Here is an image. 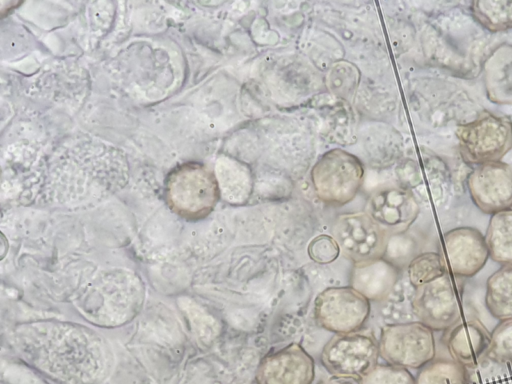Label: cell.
I'll return each instance as SVG.
<instances>
[{"mask_svg": "<svg viewBox=\"0 0 512 384\" xmlns=\"http://www.w3.org/2000/svg\"><path fill=\"white\" fill-rule=\"evenodd\" d=\"M446 273L438 252L419 253L407 264V277L413 288L429 283Z\"/></svg>", "mask_w": 512, "mask_h": 384, "instance_id": "cell-20", "label": "cell"}, {"mask_svg": "<svg viewBox=\"0 0 512 384\" xmlns=\"http://www.w3.org/2000/svg\"><path fill=\"white\" fill-rule=\"evenodd\" d=\"M487 98L499 105H512V44L497 46L483 64Z\"/></svg>", "mask_w": 512, "mask_h": 384, "instance_id": "cell-15", "label": "cell"}, {"mask_svg": "<svg viewBox=\"0 0 512 384\" xmlns=\"http://www.w3.org/2000/svg\"><path fill=\"white\" fill-rule=\"evenodd\" d=\"M467 188L480 211L494 214L512 208V165L496 161L476 166Z\"/></svg>", "mask_w": 512, "mask_h": 384, "instance_id": "cell-11", "label": "cell"}, {"mask_svg": "<svg viewBox=\"0 0 512 384\" xmlns=\"http://www.w3.org/2000/svg\"><path fill=\"white\" fill-rule=\"evenodd\" d=\"M318 384H359V382L352 378L332 376L321 380Z\"/></svg>", "mask_w": 512, "mask_h": 384, "instance_id": "cell-24", "label": "cell"}, {"mask_svg": "<svg viewBox=\"0 0 512 384\" xmlns=\"http://www.w3.org/2000/svg\"><path fill=\"white\" fill-rule=\"evenodd\" d=\"M380 357L405 369H420L435 358L433 330L419 321L385 326L378 340Z\"/></svg>", "mask_w": 512, "mask_h": 384, "instance_id": "cell-5", "label": "cell"}, {"mask_svg": "<svg viewBox=\"0 0 512 384\" xmlns=\"http://www.w3.org/2000/svg\"><path fill=\"white\" fill-rule=\"evenodd\" d=\"M363 178L361 161L341 149L323 154L311 172L315 194L331 206H342L352 201L362 186Z\"/></svg>", "mask_w": 512, "mask_h": 384, "instance_id": "cell-3", "label": "cell"}, {"mask_svg": "<svg viewBox=\"0 0 512 384\" xmlns=\"http://www.w3.org/2000/svg\"><path fill=\"white\" fill-rule=\"evenodd\" d=\"M462 278L449 273L414 288L410 306L417 321L433 331H446L462 317Z\"/></svg>", "mask_w": 512, "mask_h": 384, "instance_id": "cell-4", "label": "cell"}, {"mask_svg": "<svg viewBox=\"0 0 512 384\" xmlns=\"http://www.w3.org/2000/svg\"><path fill=\"white\" fill-rule=\"evenodd\" d=\"M332 236L341 254L354 264L384 257L390 237L366 212L339 215Z\"/></svg>", "mask_w": 512, "mask_h": 384, "instance_id": "cell-7", "label": "cell"}, {"mask_svg": "<svg viewBox=\"0 0 512 384\" xmlns=\"http://www.w3.org/2000/svg\"><path fill=\"white\" fill-rule=\"evenodd\" d=\"M415 384H470L467 368L452 358H434L419 369Z\"/></svg>", "mask_w": 512, "mask_h": 384, "instance_id": "cell-18", "label": "cell"}, {"mask_svg": "<svg viewBox=\"0 0 512 384\" xmlns=\"http://www.w3.org/2000/svg\"><path fill=\"white\" fill-rule=\"evenodd\" d=\"M460 155L471 165L500 161L512 148V121L489 111L457 127Z\"/></svg>", "mask_w": 512, "mask_h": 384, "instance_id": "cell-2", "label": "cell"}, {"mask_svg": "<svg viewBox=\"0 0 512 384\" xmlns=\"http://www.w3.org/2000/svg\"><path fill=\"white\" fill-rule=\"evenodd\" d=\"M443 341L453 360L473 368L486 357L490 332L478 318L469 317L447 329Z\"/></svg>", "mask_w": 512, "mask_h": 384, "instance_id": "cell-13", "label": "cell"}, {"mask_svg": "<svg viewBox=\"0 0 512 384\" xmlns=\"http://www.w3.org/2000/svg\"><path fill=\"white\" fill-rule=\"evenodd\" d=\"M220 193L214 173L197 162L177 166L165 181V199L169 208L189 221L208 216L218 203Z\"/></svg>", "mask_w": 512, "mask_h": 384, "instance_id": "cell-1", "label": "cell"}, {"mask_svg": "<svg viewBox=\"0 0 512 384\" xmlns=\"http://www.w3.org/2000/svg\"><path fill=\"white\" fill-rule=\"evenodd\" d=\"M370 310V301L351 286L328 287L314 301L316 322L335 334L361 330Z\"/></svg>", "mask_w": 512, "mask_h": 384, "instance_id": "cell-8", "label": "cell"}, {"mask_svg": "<svg viewBox=\"0 0 512 384\" xmlns=\"http://www.w3.org/2000/svg\"><path fill=\"white\" fill-rule=\"evenodd\" d=\"M314 378V360L297 343L267 353L255 373L256 384H312Z\"/></svg>", "mask_w": 512, "mask_h": 384, "instance_id": "cell-12", "label": "cell"}, {"mask_svg": "<svg viewBox=\"0 0 512 384\" xmlns=\"http://www.w3.org/2000/svg\"><path fill=\"white\" fill-rule=\"evenodd\" d=\"M419 211L415 195L403 186L378 188L369 196L364 210L390 236L406 232Z\"/></svg>", "mask_w": 512, "mask_h": 384, "instance_id": "cell-10", "label": "cell"}, {"mask_svg": "<svg viewBox=\"0 0 512 384\" xmlns=\"http://www.w3.org/2000/svg\"><path fill=\"white\" fill-rule=\"evenodd\" d=\"M485 241L489 258L502 265H512V208L491 215Z\"/></svg>", "mask_w": 512, "mask_h": 384, "instance_id": "cell-17", "label": "cell"}, {"mask_svg": "<svg viewBox=\"0 0 512 384\" xmlns=\"http://www.w3.org/2000/svg\"><path fill=\"white\" fill-rule=\"evenodd\" d=\"M307 253L310 259L318 264H329L341 254L336 240L327 234L313 238L308 244Z\"/></svg>", "mask_w": 512, "mask_h": 384, "instance_id": "cell-23", "label": "cell"}, {"mask_svg": "<svg viewBox=\"0 0 512 384\" xmlns=\"http://www.w3.org/2000/svg\"><path fill=\"white\" fill-rule=\"evenodd\" d=\"M379 343L364 331L335 334L323 347L320 360L332 375L359 380L378 364Z\"/></svg>", "mask_w": 512, "mask_h": 384, "instance_id": "cell-6", "label": "cell"}, {"mask_svg": "<svg viewBox=\"0 0 512 384\" xmlns=\"http://www.w3.org/2000/svg\"><path fill=\"white\" fill-rule=\"evenodd\" d=\"M446 272L469 278L477 274L486 264L489 251L484 235L473 227H457L447 231L438 252Z\"/></svg>", "mask_w": 512, "mask_h": 384, "instance_id": "cell-9", "label": "cell"}, {"mask_svg": "<svg viewBox=\"0 0 512 384\" xmlns=\"http://www.w3.org/2000/svg\"><path fill=\"white\" fill-rule=\"evenodd\" d=\"M359 384H415L408 369L391 364H377L358 380Z\"/></svg>", "mask_w": 512, "mask_h": 384, "instance_id": "cell-22", "label": "cell"}, {"mask_svg": "<svg viewBox=\"0 0 512 384\" xmlns=\"http://www.w3.org/2000/svg\"><path fill=\"white\" fill-rule=\"evenodd\" d=\"M400 269L391 260L382 257L354 264L350 286L371 301H383L393 291Z\"/></svg>", "mask_w": 512, "mask_h": 384, "instance_id": "cell-14", "label": "cell"}, {"mask_svg": "<svg viewBox=\"0 0 512 384\" xmlns=\"http://www.w3.org/2000/svg\"><path fill=\"white\" fill-rule=\"evenodd\" d=\"M486 357L512 366V319L500 321L490 333Z\"/></svg>", "mask_w": 512, "mask_h": 384, "instance_id": "cell-21", "label": "cell"}, {"mask_svg": "<svg viewBox=\"0 0 512 384\" xmlns=\"http://www.w3.org/2000/svg\"><path fill=\"white\" fill-rule=\"evenodd\" d=\"M474 18L492 33L512 29V0H477L471 3Z\"/></svg>", "mask_w": 512, "mask_h": 384, "instance_id": "cell-19", "label": "cell"}, {"mask_svg": "<svg viewBox=\"0 0 512 384\" xmlns=\"http://www.w3.org/2000/svg\"><path fill=\"white\" fill-rule=\"evenodd\" d=\"M485 305L495 319H512V265H502L489 276Z\"/></svg>", "mask_w": 512, "mask_h": 384, "instance_id": "cell-16", "label": "cell"}]
</instances>
